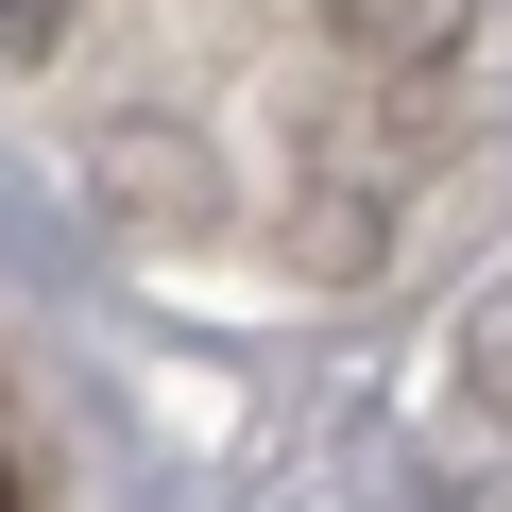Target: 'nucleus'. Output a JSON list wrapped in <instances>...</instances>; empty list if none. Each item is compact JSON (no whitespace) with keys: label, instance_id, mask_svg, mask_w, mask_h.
I'll use <instances>...</instances> for the list:
<instances>
[{"label":"nucleus","instance_id":"nucleus-1","mask_svg":"<svg viewBox=\"0 0 512 512\" xmlns=\"http://www.w3.org/2000/svg\"><path fill=\"white\" fill-rule=\"evenodd\" d=\"M461 18H478V0H342V35H359V52H393V69L461 52Z\"/></svg>","mask_w":512,"mask_h":512},{"label":"nucleus","instance_id":"nucleus-2","mask_svg":"<svg viewBox=\"0 0 512 512\" xmlns=\"http://www.w3.org/2000/svg\"><path fill=\"white\" fill-rule=\"evenodd\" d=\"M478 393H495V410H512V291H495V308H478Z\"/></svg>","mask_w":512,"mask_h":512},{"label":"nucleus","instance_id":"nucleus-3","mask_svg":"<svg viewBox=\"0 0 512 512\" xmlns=\"http://www.w3.org/2000/svg\"><path fill=\"white\" fill-rule=\"evenodd\" d=\"M0 512H18V461H0Z\"/></svg>","mask_w":512,"mask_h":512}]
</instances>
